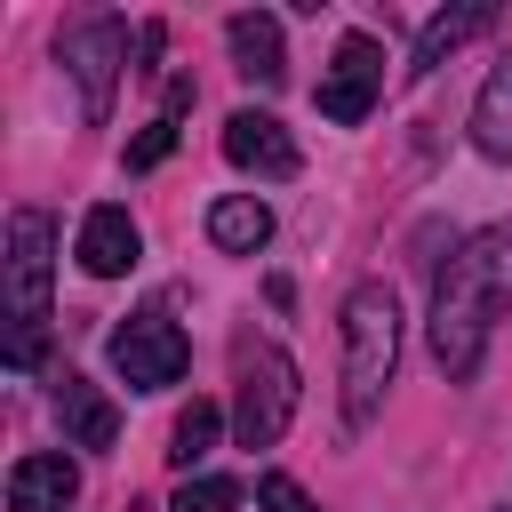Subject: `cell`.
Here are the masks:
<instances>
[{
    "instance_id": "cell-1",
    "label": "cell",
    "mask_w": 512,
    "mask_h": 512,
    "mask_svg": "<svg viewBox=\"0 0 512 512\" xmlns=\"http://www.w3.org/2000/svg\"><path fill=\"white\" fill-rule=\"evenodd\" d=\"M504 312H512V224H480L432 288V360L464 384Z\"/></svg>"
},
{
    "instance_id": "cell-2",
    "label": "cell",
    "mask_w": 512,
    "mask_h": 512,
    "mask_svg": "<svg viewBox=\"0 0 512 512\" xmlns=\"http://www.w3.org/2000/svg\"><path fill=\"white\" fill-rule=\"evenodd\" d=\"M392 368H400V304H392V288L368 280L344 296V424L352 432L376 424Z\"/></svg>"
},
{
    "instance_id": "cell-3",
    "label": "cell",
    "mask_w": 512,
    "mask_h": 512,
    "mask_svg": "<svg viewBox=\"0 0 512 512\" xmlns=\"http://www.w3.org/2000/svg\"><path fill=\"white\" fill-rule=\"evenodd\" d=\"M48 256H56V224H48V208H16V216H8V368H32V360H40Z\"/></svg>"
},
{
    "instance_id": "cell-4",
    "label": "cell",
    "mask_w": 512,
    "mask_h": 512,
    "mask_svg": "<svg viewBox=\"0 0 512 512\" xmlns=\"http://www.w3.org/2000/svg\"><path fill=\"white\" fill-rule=\"evenodd\" d=\"M296 416V360L280 344H256L240 352V400H232V432L240 448H272Z\"/></svg>"
},
{
    "instance_id": "cell-5",
    "label": "cell",
    "mask_w": 512,
    "mask_h": 512,
    "mask_svg": "<svg viewBox=\"0 0 512 512\" xmlns=\"http://www.w3.org/2000/svg\"><path fill=\"white\" fill-rule=\"evenodd\" d=\"M56 56L80 80V112L104 120L112 112V88H120V64H128V24L120 16H80V24L56 32Z\"/></svg>"
},
{
    "instance_id": "cell-6",
    "label": "cell",
    "mask_w": 512,
    "mask_h": 512,
    "mask_svg": "<svg viewBox=\"0 0 512 512\" xmlns=\"http://www.w3.org/2000/svg\"><path fill=\"white\" fill-rule=\"evenodd\" d=\"M184 360H192V344H184V328H176L168 312H128V320L112 328V368H120L128 392H160V384H176Z\"/></svg>"
},
{
    "instance_id": "cell-7",
    "label": "cell",
    "mask_w": 512,
    "mask_h": 512,
    "mask_svg": "<svg viewBox=\"0 0 512 512\" xmlns=\"http://www.w3.org/2000/svg\"><path fill=\"white\" fill-rule=\"evenodd\" d=\"M376 96H384V48L368 32H344L336 56H328V72H320V112L336 128H352V120L376 112Z\"/></svg>"
},
{
    "instance_id": "cell-8",
    "label": "cell",
    "mask_w": 512,
    "mask_h": 512,
    "mask_svg": "<svg viewBox=\"0 0 512 512\" xmlns=\"http://www.w3.org/2000/svg\"><path fill=\"white\" fill-rule=\"evenodd\" d=\"M224 160L232 168H248V176H296V136L272 120V112H232L224 120Z\"/></svg>"
},
{
    "instance_id": "cell-9",
    "label": "cell",
    "mask_w": 512,
    "mask_h": 512,
    "mask_svg": "<svg viewBox=\"0 0 512 512\" xmlns=\"http://www.w3.org/2000/svg\"><path fill=\"white\" fill-rule=\"evenodd\" d=\"M136 248H144V240H136L128 208H112V200H104V208H88V216H80V264H88L96 280H120V272L136 264Z\"/></svg>"
},
{
    "instance_id": "cell-10",
    "label": "cell",
    "mask_w": 512,
    "mask_h": 512,
    "mask_svg": "<svg viewBox=\"0 0 512 512\" xmlns=\"http://www.w3.org/2000/svg\"><path fill=\"white\" fill-rule=\"evenodd\" d=\"M56 416H64V440L72 448H112L120 440V408L88 376H56Z\"/></svg>"
},
{
    "instance_id": "cell-11",
    "label": "cell",
    "mask_w": 512,
    "mask_h": 512,
    "mask_svg": "<svg viewBox=\"0 0 512 512\" xmlns=\"http://www.w3.org/2000/svg\"><path fill=\"white\" fill-rule=\"evenodd\" d=\"M72 496H80L72 456H16V472H8V512H64Z\"/></svg>"
},
{
    "instance_id": "cell-12",
    "label": "cell",
    "mask_w": 512,
    "mask_h": 512,
    "mask_svg": "<svg viewBox=\"0 0 512 512\" xmlns=\"http://www.w3.org/2000/svg\"><path fill=\"white\" fill-rule=\"evenodd\" d=\"M224 32H232V56H240V72H248L256 88H280V80H288V56H280V24H272L264 8H240Z\"/></svg>"
},
{
    "instance_id": "cell-13",
    "label": "cell",
    "mask_w": 512,
    "mask_h": 512,
    "mask_svg": "<svg viewBox=\"0 0 512 512\" xmlns=\"http://www.w3.org/2000/svg\"><path fill=\"white\" fill-rule=\"evenodd\" d=\"M208 240H216L224 256H256V248L272 240V208H264V200H248V192H232V200H216V208H208Z\"/></svg>"
},
{
    "instance_id": "cell-14",
    "label": "cell",
    "mask_w": 512,
    "mask_h": 512,
    "mask_svg": "<svg viewBox=\"0 0 512 512\" xmlns=\"http://www.w3.org/2000/svg\"><path fill=\"white\" fill-rule=\"evenodd\" d=\"M472 144L488 160H512V56L480 80V104H472Z\"/></svg>"
},
{
    "instance_id": "cell-15",
    "label": "cell",
    "mask_w": 512,
    "mask_h": 512,
    "mask_svg": "<svg viewBox=\"0 0 512 512\" xmlns=\"http://www.w3.org/2000/svg\"><path fill=\"white\" fill-rule=\"evenodd\" d=\"M488 24H496V8H448V16H432V24L416 32V56H408V72L424 80V72H432L448 48H464V40H472V32H488Z\"/></svg>"
},
{
    "instance_id": "cell-16",
    "label": "cell",
    "mask_w": 512,
    "mask_h": 512,
    "mask_svg": "<svg viewBox=\"0 0 512 512\" xmlns=\"http://www.w3.org/2000/svg\"><path fill=\"white\" fill-rule=\"evenodd\" d=\"M216 432H224V408H216V400H192V408L176 416V432H168V456H176V464L192 472V464H200V456L216 448Z\"/></svg>"
},
{
    "instance_id": "cell-17",
    "label": "cell",
    "mask_w": 512,
    "mask_h": 512,
    "mask_svg": "<svg viewBox=\"0 0 512 512\" xmlns=\"http://www.w3.org/2000/svg\"><path fill=\"white\" fill-rule=\"evenodd\" d=\"M232 504H240V480L200 472V480H184V488H176V504H168V512H232Z\"/></svg>"
},
{
    "instance_id": "cell-18",
    "label": "cell",
    "mask_w": 512,
    "mask_h": 512,
    "mask_svg": "<svg viewBox=\"0 0 512 512\" xmlns=\"http://www.w3.org/2000/svg\"><path fill=\"white\" fill-rule=\"evenodd\" d=\"M168 152H176V120H168V112H160V120H152V128H144V136H136V144H128V168H160V160H168Z\"/></svg>"
},
{
    "instance_id": "cell-19",
    "label": "cell",
    "mask_w": 512,
    "mask_h": 512,
    "mask_svg": "<svg viewBox=\"0 0 512 512\" xmlns=\"http://www.w3.org/2000/svg\"><path fill=\"white\" fill-rule=\"evenodd\" d=\"M256 504H264V512H320V504H312L288 472H264V480H256Z\"/></svg>"
}]
</instances>
